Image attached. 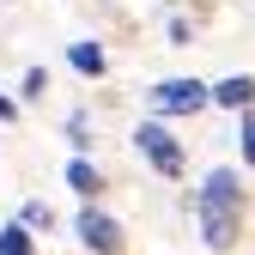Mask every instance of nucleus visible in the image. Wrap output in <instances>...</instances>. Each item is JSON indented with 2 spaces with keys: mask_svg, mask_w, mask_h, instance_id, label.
<instances>
[{
  "mask_svg": "<svg viewBox=\"0 0 255 255\" xmlns=\"http://www.w3.org/2000/svg\"><path fill=\"white\" fill-rule=\"evenodd\" d=\"M237 225H243L237 176L231 170H213L207 188H201V237H207V249H231L237 243Z\"/></svg>",
  "mask_w": 255,
  "mask_h": 255,
  "instance_id": "1",
  "label": "nucleus"
},
{
  "mask_svg": "<svg viewBox=\"0 0 255 255\" xmlns=\"http://www.w3.org/2000/svg\"><path fill=\"white\" fill-rule=\"evenodd\" d=\"M134 146L146 152V164H152L158 176H182V146L170 140V128H164V122H140Z\"/></svg>",
  "mask_w": 255,
  "mask_h": 255,
  "instance_id": "2",
  "label": "nucleus"
},
{
  "mask_svg": "<svg viewBox=\"0 0 255 255\" xmlns=\"http://www.w3.org/2000/svg\"><path fill=\"white\" fill-rule=\"evenodd\" d=\"M152 110L158 116H195V110H207V85L201 79H164L152 91Z\"/></svg>",
  "mask_w": 255,
  "mask_h": 255,
  "instance_id": "3",
  "label": "nucleus"
},
{
  "mask_svg": "<svg viewBox=\"0 0 255 255\" xmlns=\"http://www.w3.org/2000/svg\"><path fill=\"white\" fill-rule=\"evenodd\" d=\"M73 231H79V243H85L91 255H122V225H116L110 213H98V207H85Z\"/></svg>",
  "mask_w": 255,
  "mask_h": 255,
  "instance_id": "4",
  "label": "nucleus"
},
{
  "mask_svg": "<svg viewBox=\"0 0 255 255\" xmlns=\"http://www.w3.org/2000/svg\"><path fill=\"white\" fill-rule=\"evenodd\" d=\"M207 104H225V110H249V104H255V79H249V73H231V79L207 85Z\"/></svg>",
  "mask_w": 255,
  "mask_h": 255,
  "instance_id": "5",
  "label": "nucleus"
},
{
  "mask_svg": "<svg viewBox=\"0 0 255 255\" xmlns=\"http://www.w3.org/2000/svg\"><path fill=\"white\" fill-rule=\"evenodd\" d=\"M67 188H79V195H85V201H98V188H104V176H98V170H91V164H85V158H73V164H67Z\"/></svg>",
  "mask_w": 255,
  "mask_h": 255,
  "instance_id": "6",
  "label": "nucleus"
},
{
  "mask_svg": "<svg viewBox=\"0 0 255 255\" xmlns=\"http://www.w3.org/2000/svg\"><path fill=\"white\" fill-rule=\"evenodd\" d=\"M67 61H73L79 73H91V79L104 73V49H98V43H73V49H67Z\"/></svg>",
  "mask_w": 255,
  "mask_h": 255,
  "instance_id": "7",
  "label": "nucleus"
},
{
  "mask_svg": "<svg viewBox=\"0 0 255 255\" xmlns=\"http://www.w3.org/2000/svg\"><path fill=\"white\" fill-rule=\"evenodd\" d=\"M0 255H30V225H6L0 231Z\"/></svg>",
  "mask_w": 255,
  "mask_h": 255,
  "instance_id": "8",
  "label": "nucleus"
},
{
  "mask_svg": "<svg viewBox=\"0 0 255 255\" xmlns=\"http://www.w3.org/2000/svg\"><path fill=\"white\" fill-rule=\"evenodd\" d=\"M43 85H49V73H43V67H30V73H24V98H43Z\"/></svg>",
  "mask_w": 255,
  "mask_h": 255,
  "instance_id": "9",
  "label": "nucleus"
},
{
  "mask_svg": "<svg viewBox=\"0 0 255 255\" xmlns=\"http://www.w3.org/2000/svg\"><path fill=\"white\" fill-rule=\"evenodd\" d=\"M243 158H249V164H255V110L243 116Z\"/></svg>",
  "mask_w": 255,
  "mask_h": 255,
  "instance_id": "10",
  "label": "nucleus"
},
{
  "mask_svg": "<svg viewBox=\"0 0 255 255\" xmlns=\"http://www.w3.org/2000/svg\"><path fill=\"white\" fill-rule=\"evenodd\" d=\"M12 116H18V104H12V98H0V122H12Z\"/></svg>",
  "mask_w": 255,
  "mask_h": 255,
  "instance_id": "11",
  "label": "nucleus"
}]
</instances>
